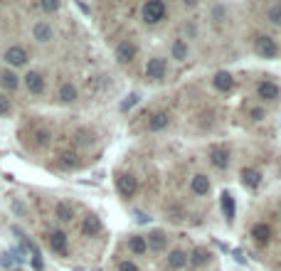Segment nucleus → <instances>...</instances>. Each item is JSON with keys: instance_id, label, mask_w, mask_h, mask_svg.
Segmentation results:
<instances>
[{"instance_id": "2", "label": "nucleus", "mask_w": 281, "mask_h": 271, "mask_svg": "<svg viewBox=\"0 0 281 271\" xmlns=\"http://www.w3.org/2000/svg\"><path fill=\"white\" fill-rule=\"evenodd\" d=\"M210 160L215 168H227L230 165V151L222 148V146H212L210 148Z\"/></svg>"}, {"instance_id": "17", "label": "nucleus", "mask_w": 281, "mask_h": 271, "mask_svg": "<svg viewBox=\"0 0 281 271\" xmlns=\"http://www.w3.org/2000/svg\"><path fill=\"white\" fill-rule=\"evenodd\" d=\"M193 193L195 195H207L210 193V180L205 175H195L193 178Z\"/></svg>"}, {"instance_id": "25", "label": "nucleus", "mask_w": 281, "mask_h": 271, "mask_svg": "<svg viewBox=\"0 0 281 271\" xmlns=\"http://www.w3.org/2000/svg\"><path fill=\"white\" fill-rule=\"evenodd\" d=\"M128 247H131V252H133V254H143V252L148 249V247H146V239H143V237H131Z\"/></svg>"}, {"instance_id": "33", "label": "nucleus", "mask_w": 281, "mask_h": 271, "mask_svg": "<svg viewBox=\"0 0 281 271\" xmlns=\"http://www.w3.org/2000/svg\"><path fill=\"white\" fill-rule=\"evenodd\" d=\"M10 111V101L5 96H0V114H7Z\"/></svg>"}, {"instance_id": "20", "label": "nucleus", "mask_w": 281, "mask_h": 271, "mask_svg": "<svg viewBox=\"0 0 281 271\" xmlns=\"http://www.w3.org/2000/svg\"><path fill=\"white\" fill-rule=\"evenodd\" d=\"M269 234H272V230H269L267 225H254V230H252V237H254L259 244L269 242Z\"/></svg>"}, {"instance_id": "22", "label": "nucleus", "mask_w": 281, "mask_h": 271, "mask_svg": "<svg viewBox=\"0 0 281 271\" xmlns=\"http://www.w3.org/2000/svg\"><path fill=\"white\" fill-rule=\"evenodd\" d=\"M0 84H2L5 89H10V91H12V89H17V77H15L12 72H7V69H5V72H0Z\"/></svg>"}, {"instance_id": "16", "label": "nucleus", "mask_w": 281, "mask_h": 271, "mask_svg": "<svg viewBox=\"0 0 281 271\" xmlns=\"http://www.w3.org/2000/svg\"><path fill=\"white\" fill-rule=\"evenodd\" d=\"M32 32H35V39H37V42H49V39H52V27H49L47 22H37Z\"/></svg>"}, {"instance_id": "3", "label": "nucleus", "mask_w": 281, "mask_h": 271, "mask_svg": "<svg viewBox=\"0 0 281 271\" xmlns=\"http://www.w3.org/2000/svg\"><path fill=\"white\" fill-rule=\"evenodd\" d=\"M5 62L12 64V67H22V64L27 62V52H25L22 47H10V49L5 52Z\"/></svg>"}, {"instance_id": "27", "label": "nucleus", "mask_w": 281, "mask_h": 271, "mask_svg": "<svg viewBox=\"0 0 281 271\" xmlns=\"http://www.w3.org/2000/svg\"><path fill=\"white\" fill-rule=\"evenodd\" d=\"M59 158H62L59 163H62L64 168H74V165H77V155H74V153H62Z\"/></svg>"}, {"instance_id": "23", "label": "nucleus", "mask_w": 281, "mask_h": 271, "mask_svg": "<svg viewBox=\"0 0 281 271\" xmlns=\"http://www.w3.org/2000/svg\"><path fill=\"white\" fill-rule=\"evenodd\" d=\"M57 217H59L62 222H72L74 212H72V207H69L67 202H59V205H57Z\"/></svg>"}, {"instance_id": "36", "label": "nucleus", "mask_w": 281, "mask_h": 271, "mask_svg": "<svg viewBox=\"0 0 281 271\" xmlns=\"http://www.w3.org/2000/svg\"><path fill=\"white\" fill-rule=\"evenodd\" d=\"M252 116L257 118V121H259V118L264 116V111H262V109H254V111H252Z\"/></svg>"}, {"instance_id": "28", "label": "nucleus", "mask_w": 281, "mask_h": 271, "mask_svg": "<svg viewBox=\"0 0 281 271\" xmlns=\"http://www.w3.org/2000/svg\"><path fill=\"white\" fill-rule=\"evenodd\" d=\"M136 104H138V94H131V96L121 104V111H128V109H133Z\"/></svg>"}, {"instance_id": "11", "label": "nucleus", "mask_w": 281, "mask_h": 271, "mask_svg": "<svg viewBox=\"0 0 281 271\" xmlns=\"http://www.w3.org/2000/svg\"><path fill=\"white\" fill-rule=\"evenodd\" d=\"M165 242H168V239H165V234L156 230V232L148 234V239H146V247H151V249L161 252V249H165Z\"/></svg>"}, {"instance_id": "1", "label": "nucleus", "mask_w": 281, "mask_h": 271, "mask_svg": "<svg viewBox=\"0 0 281 271\" xmlns=\"http://www.w3.org/2000/svg\"><path fill=\"white\" fill-rule=\"evenodd\" d=\"M165 17V2L161 0H148L143 5V20L146 22H161Z\"/></svg>"}, {"instance_id": "4", "label": "nucleus", "mask_w": 281, "mask_h": 271, "mask_svg": "<svg viewBox=\"0 0 281 271\" xmlns=\"http://www.w3.org/2000/svg\"><path fill=\"white\" fill-rule=\"evenodd\" d=\"M133 57H136V44H133V42H128V39H126V42H121L119 47H116V59H119L121 64L131 62Z\"/></svg>"}, {"instance_id": "31", "label": "nucleus", "mask_w": 281, "mask_h": 271, "mask_svg": "<svg viewBox=\"0 0 281 271\" xmlns=\"http://www.w3.org/2000/svg\"><path fill=\"white\" fill-rule=\"evenodd\" d=\"M47 143H49V133H47V131H40V133H37V146H47Z\"/></svg>"}, {"instance_id": "24", "label": "nucleus", "mask_w": 281, "mask_h": 271, "mask_svg": "<svg viewBox=\"0 0 281 271\" xmlns=\"http://www.w3.org/2000/svg\"><path fill=\"white\" fill-rule=\"evenodd\" d=\"M173 57H175V59H185V57H188V44H185L183 39H175V42H173Z\"/></svg>"}, {"instance_id": "8", "label": "nucleus", "mask_w": 281, "mask_h": 271, "mask_svg": "<svg viewBox=\"0 0 281 271\" xmlns=\"http://www.w3.org/2000/svg\"><path fill=\"white\" fill-rule=\"evenodd\" d=\"M25 84H27V89H30L32 94H42V89H44V79H42V74H37V72H30V74L25 77Z\"/></svg>"}, {"instance_id": "18", "label": "nucleus", "mask_w": 281, "mask_h": 271, "mask_svg": "<svg viewBox=\"0 0 281 271\" xmlns=\"http://www.w3.org/2000/svg\"><path fill=\"white\" fill-rule=\"evenodd\" d=\"M215 86H217L220 91H230V89L235 86V81H232V77H230L227 72H220V74L215 77Z\"/></svg>"}, {"instance_id": "6", "label": "nucleus", "mask_w": 281, "mask_h": 271, "mask_svg": "<svg viewBox=\"0 0 281 271\" xmlns=\"http://www.w3.org/2000/svg\"><path fill=\"white\" fill-rule=\"evenodd\" d=\"M277 49H279V47H277V42H274L272 37H259L257 39V52H259L262 57H274Z\"/></svg>"}, {"instance_id": "21", "label": "nucleus", "mask_w": 281, "mask_h": 271, "mask_svg": "<svg viewBox=\"0 0 281 271\" xmlns=\"http://www.w3.org/2000/svg\"><path fill=\"white\" fill-rule=\"evenodd\" d=\"M59 99H62V101H74V99H77L74 84H62V86H59Z\"/></svg>"}, {"instance_id": "15", "label": "nucleus", "mask_w": 281, "mask_h": 271, "mask_svg": "<svg viewBox=\"0 0 281 271\" xmlns=\"http://www.w3.org/2000/svg\"><path fill=\"white\" fill-rule=\"evenodd\" d=\"M222 212H225V217L230 222L235 220V197L230 193H222Z\"/></svg>"}, {"instance_id": "12", "label": "nucleus", "mask_w": 281, "mask_h": 271, "mask_svg": "<svg viewBox=\"0 0 281 271\" xmlns=\"http://www.w3.org/2000/svg\"><path fill=\"white\" fill-rule=\"evenodd\" d=\"M259 96L262 99H277L279 96V86L274 81H262L259 84Z\"/></svg>"}, {"instance_id": "5", "label": "nucleus", "mask_w": 281, "mask_h": 271, "mask_svg": "<svg viewBox=\"0 0 281 271\" xmlns=\"http://www.w3.org/2000/svg\"><path fill=\"white\" fill-rule=\"evenodd\" d=\"M146 74H148L151 79H163L165 77V59H161V57L148 59V64H146Z\"/></svg>"}, {"instance_id": "30", "label": "nucleus", "mask_w": 281, "mask_h": 271, "mask_svg": "<svg viewBox=\"0 0 281 271\" xmlns=\"http://www.w3.org/2000/svg\"><path fill=\"white\" fill-rule=\"evenodd\" d=\"M168 215H173V217H170L173 222H180V220H183V212H180L178 207H168Z\"/></svg>"}, {"instance_id": "9", "label": "nucleus", "mask_w": 281, "mask_h": 271, "mask_svg": "<svg viewBox=\"0 0 281 271\" xmlns=\"http://www.w3.org/2000/svg\"><path fill=\"white\" fill-rule=\"evenodd\" d=\"M49 247H52L54 252L64 254V252H67V234L64 232H52L49 234Z\"/></svg>"}, {"instance_id": "10", "label": "nucleus", "mask_w": 281, "mask_h": 271, "mask_svg": "<svg viewBox=\"0 0 281 271\" xmlns=\"http://www.w3.org/2000/svg\"><path fill=\"white\" fill-rule=\"evenodd\" d=\"M168 264H170V269H183L188 264V254L180 252V249H175V252L168 254Z\"/></svg>"}, {"instance_id": "29", "label": "nucleus", "mask_w": 281, "mask_h": 271, "mask_svg": "<svg viewBox=\"0 0 281 271\" xmlns=\"http://www.w3.org/2000/svg\"><path fill=\"white\" fill-rule=\"evenodd\" d=\"M269 20L277 22V25H281V5H274V7L269 10Z\"/></svg>"}, {"instance_id": "26", "label": "nucleus", "mask_w": 281, "mask_h": 271, "mask_svg": "<svg viewBox=\"0 0 281 271\" xmlns=\"http://www.w3.org/2000/svg\"><path fill=\"white\" fill-rule=\"evenodd\" d=\"M207 257H210V254H207L205 249H195V252H193V257H190V262H193L195 267H200V264L207 262Z\"/></svg>"}, {"instance_id": "7", "label": "nucleus", "mask_w": 281, "mask_h": 271, "mask_svg": "<svg viewBox=\"0 0 281 271\" xmlns=\"http://www.w3.org/2000/svg\"><path fill=\"white\" fill-rule=\"evenodd\" d=\"M242 183H244V188H259V183H262V175H259V170L244 168V170H242Z\"/></svg>"}, {"instance_id": "35", "label": "nucleus", "mask_w": 281, "mask_h": 271, "mask_svg": "<svg viewBox=\"0 0 281 271\" xmlns=\"http://www.w3.org/2000/svg\"><path fill=\"white\" fill-rule=\"evenodd\" d=\"M59 7V2H42V10H47V12H54Z\"/></svg>"}, {"instance_id": "14", "label": "nucleus", "mask_w": 281, "mask_h": 271, "mask_svg": "<svg viewBox=\"0 0 281 271\" xmlns=\"http://www.w3.org/2000/svg\"><path fill=\"white\" fill-rule=\"evenodd\" d=\"M101 232V222H99V217H94V215H89L86 220H84V234L86 237H94V234Z\"/></svg>"}, {"instance_id": "34", "label": "nucleus", "mask_w": 281, "mask_h": 271, "mask_svg": "<svg viewBox=\"0 0 281 271\" xmlns=\"http://www.w3.org/2000/svg\"><path fill=\"white\" fill-rule=\"evenodd\" d=\"M119 271H138V269H136V264H131V262H121Z\"/></svg>"}, {"instance_id": "13", "label": "nucleus", "mask_w": 281, "mask_h": 271, "mask_svg": "<svg viewBox=\"0 0 281 271\" xmlns=\"http://www.w3.org/2000/svg\"><path fill=\"white\" fill-rule=\"evenodd\" d=\"M119 193L126 195V197L136 193V178H131V175H121L119 178Z\"/></svg>"}, {"instance_id": "32", "label": "nucleus", "mask_w": 281, "mask_h": 271, "mask_svg": "<svg viewBox=\"0 0 281 271\" xmlns=\"http://www.w3.org/2000/svg\"><path fill=\"white\" fill-rule=\"evenodd\" d=\"M12 262H15L12 254H2V257H0V264H2V267H12Z\"/></svg>"}, {"instance_id": "19", "label": "nucleus", "mask_w": 281, "mask_h": 271, "mask_svg": "<svg viewBox=\"0 0 281 271\" xmlns=\"http://www.w3.org/2000/svg\"><path fill=\"white\" fill-rule=\"evenodd\" d=\"M165 126H168V114H165V111L153 114V118L148 121V128H151V131H161V128H165Z\"/></svg>"}]
</instances>
